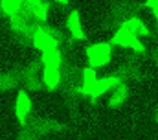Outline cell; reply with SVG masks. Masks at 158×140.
<instances>
[{
    "instance_id": "cell-13",
    "label": "cell",
    "mask_w": 158,
    "mask_h": 140,
    "mask_svg": "<svg viewBox=\"0 0 158 140\" xmlns=\"http://www.w3.org/2000/svg\"><path fill=\"white\" fill-rule=\"evenodd\" d=\"M156 22H158V15H156Z\"/></svg>"
},
{
    "instance_id": "cell-2",
    "label": "cell",
    "mask_w": 158,
    "mask_h": 140,
    "mask_svg": "<svg viewBox=\"0 0 158 140\" xmlns=\"http://www.w3.org/2000/svg\"><path fill=\"white\" fill-rule=\"evenodd\" d=\"M112 42L118 44V46H121V48H131V50H134V52H138V54L143 52V42L132 33L131 30H127L125 26H121L118 32L114 33Z\"/></svg>"
},
{
    "instance_id": "cell-10",
    "label": "cell",
    "mask_w": 158,
    "mask_h": 140,
    "mask_svg": "<svg viewBox=\"0 0 158 140\" xmlns=\"http://www.w3.org/2000/svg\"><path fill=\"white\" fill-rule=\"evenodd\" d=\"M28 6L31 7L30 11L33 13V17L37 20H44L46 13H48V2H28Z\"/></svg>"
},
{
    "instance_id": "cell-7",
    "label": "cell",
    "mask_w": 158,
    "mask_h": 140,
    "mask_svg": "<svg viewBox=\"0 0 158 140\" xmlns=\"http://www.w3.org/2000/svg\"><path fill=\"white\" fill-rule=\"evenodd\" d=\"M66 28L68 32L74 35L76 39H83L85 33H83V24H81V19H79V13L77 11H72L66 19Z\"/></svg>"
},
{
    "instance_id": "cell-3",
    "label": "cell",
    "mask_w": 158,
    "mask_h": 140,
    "mask_svg": "<svg viewBox=\"0 0 158 140\" xmlns=\"http://www.w3.org/2000/svg\"><path fill=\"white\" fill-rule=\"evenodd\" d=\"M119 83H121V81H119L118 77H99V79H96L94 83H90V85H81V90H83L85 94H90L92 98H98V96L105 94L109 89L116 87Z\"/></svg>"
},
{
    "instance_id": "cell-5",
    "label": "cell",
    "mask_w": 158,
    "mask_h": 140,
    "mask_svg": "<svg viewBox=\"0 0 158 140\" xmlns=\"http://www.w3.org/2000/svg\"><path fill=\"white\" fill-rule=\"evenodd\" d=\"M123 26H125L127 30H131L138 39H140V37H147V35H151V30L147 28V24H145L142 19H138V17H129V19L125 20Z\"/></svg>"
},
{
    "instance_id": "cell-4",
    "label": "cell",
    "mask_w": 158,
    "mask_h": 140,
    "mask_svg": "<svg viewBox=\"0 0 158 140\" xmlns=\"http://www.w3.org/2000/svg\"><path fill=\"white\" fill-rule=\"evenodd\" d=\"M31 39H33V44L39 48L42 54L57 50V39H55V35L50 33V30H46V28H37Z\"/></svg>"
},
{
    "instance_id": "cell-6",
    "label": "cell",
    "mask_w": 158,
    "mask_h": 140,
    "mask_svg": "<svg viewBox=\"0 0 158 140\" xmlns=\"http://www.w3.org/2000/svg\"><path fill=\"white\" fill-rule=\"evenodd\" d=\"M30 107H31L30 96L24 94V92H20L19 98H17V105H15V111H17V118H19V122H22V124L26 122L28 112H30Z\"/></svg>"
},
{
    "instance_id": "cell-8",
    "label": "cell",
    "mask_w": 158,
    "mask_h": 140,
    "mask_svg": "<svg viewBox=\"0 0 158 140\" xmlns=\"http://www.w3.org/2000/svg\"><path fill=\"white\" fill-rule=\"evenodd\" d=\"M42 79L48 89H57L61 83V68H44Z\"/></svg>"
},
{
    "instance_id": "cell-12",
    "label": "cell",
    "mask_w": 158,
    "mask_h": 140,
    "mask_svg": "<svg viewBox=\"0 0 158 140\" xmlns=\"http://www.w3.org/2000/svg\"><path fill=\"white\" fill-rule=\"evenodd\" d=\"M145 6L151 7V11H153L155 15H158V0H149V2H145Z\"/></svg>"
},
{
    "instance_id": "cell-11",
    "label": "cell",
    "mask_w": 158,
    "mask_h": 140,
    "mask_svg": "<svg viewBox=\"0 0 158 140\" xmlns=\"http://www.w3.org/2000/svg\"><path fill=\"white\" fill-rule=\"evenodd\" d=\"M0 6L4 7V13H11V15H15V13H19V11H20V9H17V7H20V6H22V2H17V0L7 2V0H4Z\"/></svg>"
},
{
    "instance_id": "cell-9",
    "label": "cell",
    "mask_w": 158,
    "mask_h": 140,
    "mask_svg": "<svg viewBox=\"0 0 158 140\" xmlns=\"http://www.w3.org/2000/svg\"><path fill=\"white\" fill-rule=\"evenodd\" d=\"M44 68H59L61 65V54L59 50H52V52H44L42 57H40Z\"/></svg>"
},
{
    "instance_id": "cell-1",
    "label": "cell",
    "mask_w": 158,
    "mask_h": 140,
    "mask_svg": "<svg viewBox=\"0 0 158 140\" xmlns=\"http://www.w3.org/2000/svg\"><path fill=\"white\" fill-rule=\"evenodd\" d=\"M86 57H88V65L90 68H99V67H105L112 54H110V46L109 44H103V42H98V44H92L88 50H86Z\"/></svg>"
}]
</instances>
